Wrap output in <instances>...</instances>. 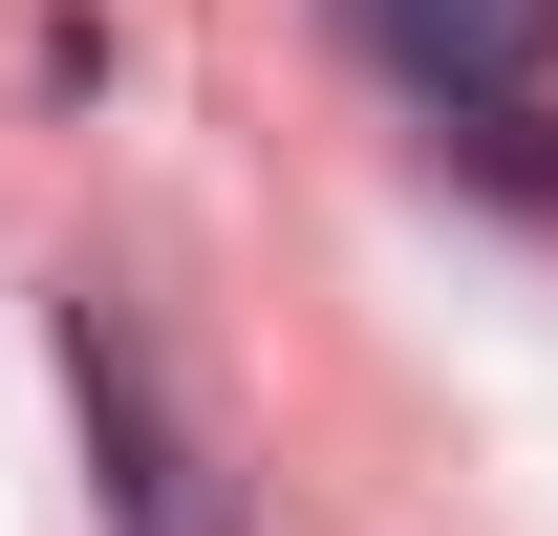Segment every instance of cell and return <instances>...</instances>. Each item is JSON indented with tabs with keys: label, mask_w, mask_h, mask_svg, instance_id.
Returning <instances> with one entry per match:
<instances>
[{
	"label": "cell",
	"mask_w": 558,
	"mask_h": 536,
	"mask_svg": "<svg viewBox=\"0 0 558 536\" xmlns=\"http://www.w3.org/2000/svg\"><path fill=\"white\" fill-rule=\"evenodd\" d=\"M451 150H473L494 194H537V215H558V108H451Z\"/></svg>",
	"instance_id": "obj_2"
},
{
	"label": "cell",
	"mask_w": 558,
	"mask_h": 536,
	"mask_svg": "<svg viewBox=\"0 0 558 536\" xmlns=\"http://www.w3.org/2000/svg\"><path fill=\"white\" fill-rule=\"evenodd\" d=\"M323 22L409 108H537V65H558V0H323Z\"/></svg>",
	"instance_id": "obj_1"
}]
</instances>
